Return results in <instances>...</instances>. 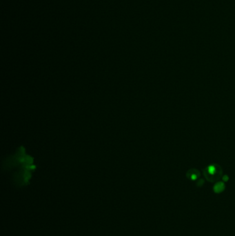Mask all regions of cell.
Here are the masks:
<instances>
[{
    "instance_id": "cell-1",
    "label": "cell",
    "mask_w": 235,
    "mask_h": 236,
    "mask_svg": "<svg viewBox=\"0 0 235 236\" xmlns=\"http://www.w3.org/2000/svg\"><path fill=\"white\" fill-rule=\"evenodd\" d=\"M221 167L218 164H211L203 170V175L209 182H214L219 180L222 176Z\"/></svg>"
},
{
    "instance_id": "cell-2",
    "label": "cell",
    "mask_w": 235,
    "mask_h": 236,
    "mask_svg": "<svg viewBox=\"0 0 235 236\" xmlns=\"http://www.w3.org/2000/svg\"><path fill=\"white\" fill-rule=\"evenodd\" d=\"M201 173L198 169H191L188 170L186 173V177L189 180H192V181H195V180H198L199 177H200Z\"/></svg>"
},
{
    "instance_id": "cell-3",
    "label": "cell",
    "mask_w": 235,
    "mask_h": 236,
    "mask_svg": "<svg viewBox=\"0 0 235 236\" xmlns=\"http://www.w3.org/2000/svg\"><path fill=\"white\" fill-rule=\"evenodd\" d=\"M226 188V185H225L223 182H218L214 185L213 191L215 193H221L223 192Z\"/></svg>"
},
{
    "instance_id": "cell-4",
    "label": "cell",
    "mask_w": 235,
    "mask_h": 236,
    "mask_svg": "<svg viewBox=\"0 0 235 236\" xmlns=\"http://www.w3.org/2000/svg\"><path fill=\"white\" fill-rule=\"evenodd\" d=\"M203 184H204V180H203V179H202V178L199 179V180H198V182H197V186H199V187H201V186H203Z\"/></svg>"
},
{
    "instance_id": "cell-5",
    "label": "cell",
    "mask_w": 235,
    "mask_h": 236,
    "mask_svg": "<svg viewBox=\"0 0 235 236\" xmlns=\"http://www.w3.org/2000/svg\"><path fill=\"white\" fill-rule=\"evenodd\" d=\"M222 178H223V182H228V180H229V177H228L227 175H223V176L222 177Z\"/></svg>"
}]
</instances>
